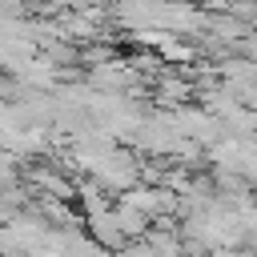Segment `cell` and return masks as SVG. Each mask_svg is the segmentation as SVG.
I'll use <instances>...</instances> for the list:
<instances>
[{
	"instance_id": "cell-3",
	"label": "cell",
	"mask_w": 257,
	"mask_h": 257,
	"mask_svg": "<svg viewBox=\"0 0 257 257\" xmlns=\"http://www.w3.org/2000/svg\"><path fill=\"white\" fill-rule=\"evenodd\" d=\"M197 96V80L185 76V72H165L157 76V100L161 104H173V108H185V100Z\"/></svg>"
},
{
	"instance_id": "cell-6",
	"label": "cell",
	"mask_w": 257,
	"mask_h": 257,
	"mask_svg": "<svg viewBox=\"0 0 257 257\" xmlns=\"http://www.w3.org/2000/svg\"><path fill=\"white\" fill-rule=\"evenodd\" d=\"M120 257H157V249H153L149 241H133V245L120 253Z\"/></svg>"
},
{
	"instance_id": "cell-1",
	"label": "cell",
	"mask_w": 257,
	"mask_h": 257,
	"mask_svg": "<svg viewBox=\"0 0 257 257\" xmlns=\"http://www.w3.org/2000/svg\"><path fill=\"white\" fill-rule=\"evenodd\" d=\"M141 165H145V157L137 153V149H112L104 161H100V169L92 173V181H100V189L112 197H124L128 189H137L141 185Z\"/></svg>"
},
{
	"instance_id": "cell-4",
	"label": "cell",
	"mask_w": 257,
	"mask_h": 257,
	"mask_svg": "<svg viewBox=\"0 0 257 257\" xmlns=\"http://www.w3.org/2000/svg\"><path fill=\"white\" fill-rule=\"evenodd\" d=\"M120 205H128V209H137V213H145V217H153L157 221V213H161V189H149V185H137V189H128L124 197H116Z\"/></svg>"
},
{
	"instance_id": "cell-2",
	"label": "cell",
	"mask_w": 257,
	"mask_h": 257,
	"mask_svg": "<svg viewBox=\"0 0 257 257\" xmlns=\"http://www.w3.org/2000/svg\"><path fill=\"white\" fill-rule=\"evenodd\" d=\"M84 229H88V237L104 249V253H124L133 241L124 237V229H120V221H116V213L108 209V213H96V217H84Z\"/></svg>"
},
{
	"instance_id": "cell-5",
	"label": "cell",
	"mask_w": 257,
	"mask_h": 257,
	"mask_svg": "<svg viewBox=\"0 0 257 257\" xmlns=\"http://www.w3.org/2000/svg\"><path fill=\"white\" fill-rule=\"evenodd\" d=\"M112 213H116V221H120V229H124V237L128 241H145L149 237V225H153V217H145V213H137V209H128V205H112Z\"/></svg>"
}]
</instances>
